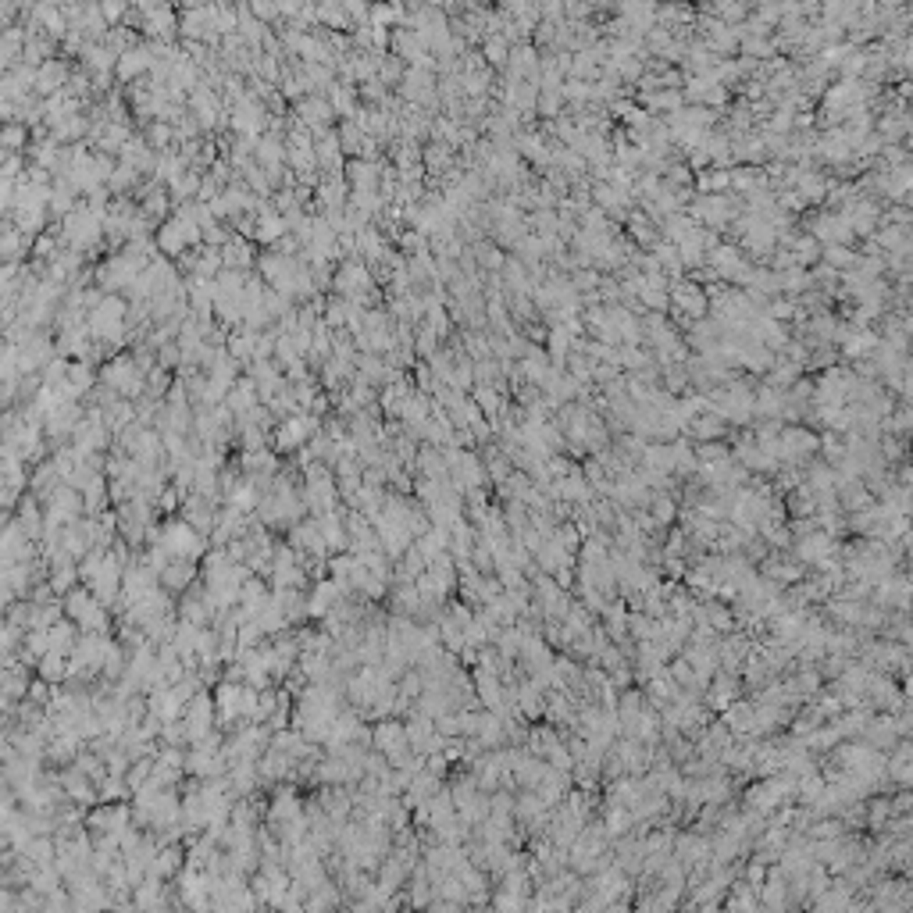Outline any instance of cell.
I'll return each instance as SVG.
<instances>
[{
  "label": "cell",
  "instance_id": "277c9868",
  "mask_svg": "<svg viewBox=\"0 0 913 913\" xmlns=\"http://www.w3.org/2000/svg\"><path fill=\"white\" fill-rule=\"evenodd\" d=\"M371 742H375V749L393 764V767H400L403 760H407V746H411V735H407V728H400L396 721H382L375 732H371Z\"/></svg>",
  "mask_w": 913,
  "mask_h": 913
},
{
  "label": "cell",
  "instance_id": "7a4b0ae2",
  "mask_svg": "<svg viewBox=\"0 0 913 913\" xmlns=\"http://www.w3.org/2000/svg\"><path fill=\"white\" fill-rule=\"evenodd\" d=\"M65 611H68V618L79 625V628H86V632H107V614H104V603L97 599V592L90 589V592H83V589H72L68 592V599H65Z\"/></svg>",
  "mask_w": 913,
  "mask_h": 913
},
{
  "label": "cell",
  "instance_id": "ba28073f",
  "mask_svg": "<svg viewBox=\"0 0 913 913\" xmlns=\"http://www.w3.org/2000/svg\"><path fill=\"white\" fill-rule=\"evenodd\" d=\"M175 870H179V849H161L150 863V874H157V877H168Z\"/></svg>",
  "mask_w": 913,
  "mask_h": 913
},
{
  "label": "cell",
  "instance_id": "3957f363",
  "mask_svg": "<svg viewBox=\"0 0 913 913\" xmlns=\"http://www.w3.org/2000/svg\"><path fill=\"white\" fill-rule=\"evenodd\" d=\"M214 714L218 707L207 700V696H193L182 710V728H186V742H204L211 735V724H214Z\"/></svg>",
  "mask_w": 913,
  "mask_h": 913
},
{
  "label": "cell",
  "instance_id": "9c48e42d",
  "mask_svg": "<svg viewBox=\"0 0 913 913\" xmlns=\"http://www.w3.org/2000/svg\"><path fill=\"white\" fill-rule=\"evenodd\" d=\"M19 524H22V532H29L33 539L40 535V510H36V503H26V507H22Z\"/></svg>",
  "mask_w": 913,
  "mask_h": 913
},
{
  "label": "cell",
  "instance_id": "5b68a950",
  "mask_svg": "<svg viewBox=\"0 0 913 913\" xmlns=\"http://www.w3.org/2000/svg\"><path fill=\"white\" fill-rule=\"evenodd\" d=\"M214 707H218V717H221V721L246 717V685H236V682L218 685V692H214Z\"/></svg>",
  "mask_w": 913,
  "mask_h": 913
},
{
  "label": "cell",
  "instance_id": "52a82bcc",
  "mask_svg": "<svg viewBox=\"0 0 913 913\" xmlns=\"http://www.w3.org/2000/svg\"><path fill=\"white\" fill-rule=\"evenodd\" d=\"M311 428H318V421H311V418H296V421L282 425V432H278V450H292L296 443H303V439L311 436Z\"/></svg>",
  "mask_w": 913,
  "mask_h": 913
},
{
  "label": "cell",
  "instance_id": "8992f818",
  "mask_svg": "<svg viewBox=\"0 0 913 913\" xmlns=\"http://www.w3.org/2000/svg\"><path fill=\"white\" fill-rule=\"evenodd\" d=\"M193 578H196V560H182V556H171V564L161 571V581L171 592H182Z\"/></svg>",
  "mask_w": 913,
  "mask_h": 913
},
{
  "label": "cell",
  "instance_id": "6da1fadb",
  "mask_svg": "<svg viewBox=\"0 0 913 913\" xmlns=\"http://www.w3.org/2000/svg\"><path fill=\"white\" fill-rule=\"evenodd\" d=\"M157 542H161L171 556H182V560H200V556H204V549H207L204 532H196L189 521H175V524L168 521V524L161 528Z\"/></svg>",
  "mask_w": 913,
  "mask_h": 913
}]
</instances>
